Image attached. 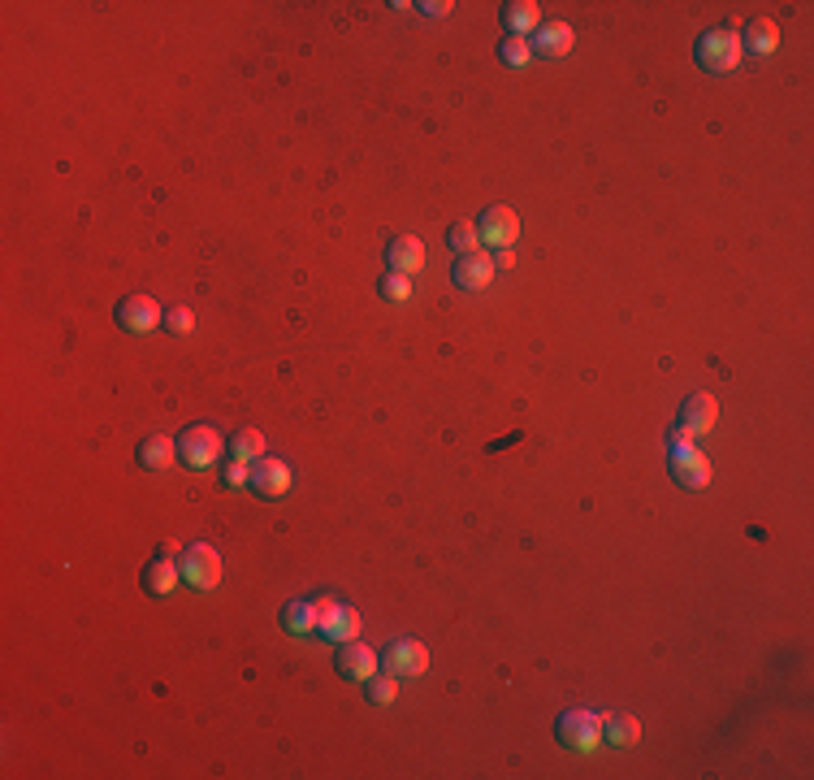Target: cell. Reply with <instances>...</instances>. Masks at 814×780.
Here are the masks:
<instances>
[{"label": "cell", "instance_id": "6da1fadb", "mask_svg": "<svg viewBox=\"0 0 814 780\" xmlns=\"http://www.w3.org/2000/svg\"><path fill=\"white\" fill-rule=\"evenodd\" d=\"M745 48H741V31L737 26H715L698 39V65L706 74H732L741 65Z\"/></svg>", "mask_w": 814, "mask_h": 780}, {"label": "cell", "instance_id": "7a4b0ae2", "mask_svg": "<svg viewBox=\"0 0 814 780\" xmlns=\"http://www.w3.org/2000/svg\"><path fill=\"white\" fill-rule=\"evenodd\" d=\"M221 451H226V438L217 425H187L178 438V460L187 468H213Z\"/></svg>", "mask_w": 814, "mask_h": 780}, {"label": "cell", "instance_id": "3957f363", "mask_svg": "<svg viewBox=\"0 0 814 780\" xmlns=\"http://www.w3.org/2000/svg\"><path fill=\"white\" fill-rule=\"evenodd\" d=\"M317 633L325 642H356L360 637V611L356 607H343L334 594H317Z\"/></svg>", "mask_w": 814, "mask_h": 780}, {"label": "cell", "instance_id": "277c9868", "mask_svg": "<svg viewBox=\"0 0 814 780\" xmlns=\"http://www.w3.org/2000/svg\"><path fill=\"white\" fill-rule=\"evenodd\" d=\"M555 737H559V746L589 754V750H594L598 741H602V715H598V711H589V707H572V711H563V715H559V724H555Z\"/></svg>", "mask_w": 814, "mask_h": 780}, {"label": "cell", "instance_id": "5b68a950", "mask_svg": "<svg viewBox=\"0 0 814 780\" xmlns=\"http://www.w3.org/2000/svg\"><path fill=\"white\" fill-rule=\"evenodd\" d=\"M178 568H182V581L195 585V590H217L221 585V555H217V546H208V542H195L187 546V551L178 555Z\"/></svg>", "mask_w": 814, "mask_h": 780}, {"label": "cell", "instance_id": "8992f818", "mask_svg": "<svg viewBox=\"0 0 814 780\" xmlns=\"http://www.w3.org/2000/svg\"><path fill=\"white\" fill-rule=\"evenodd\" d=\"M425 668H429V650L416 642V637H395L386 650H382V672H390V676H425Z\"/></svg>", "mask_w": 814, "mask_h": 780}, {"label": "cell", "instance_id": "52a82bcc", "mask_svg": "<svg viewBox=\"0 0 814 780\" xmlns=\"http://www.w3.org/2000/svg\"><path fill=\"white\" fill-rule=\"evenodd\" d=\"M117 325L130 334H148L156 325H165V312L152 295H126L122 304H117Z\"/></svg>", "mask_w": 814, "mask_h": 780}, {"label": "cell", "instance_id": "ba28073f", "mask_svg": "<svg viewBox=\"0 0 814 780\" xmlns=\"http://www.w3.org/2000/svg\"><path fill=\"white\" fill-rule=\"evenodd\" d=\"M477 230H481V243H490V247H516L520 217L511 213L507 204H494V208H485V213H481Z\"/></svg>", "mask_w": 814, "mask_h": 780}, {"label": "cell", "instance_id": "9c48e42d", "mask_svg": "<svg viewBox=\"0 0 814 780\" xmlns=\"http://www.w3.org/2000/svg\"><path fill=\"white\" fill-rule=\"evenodd\" d=\"M451 282L455 286H464V291H485V286L494 282V256L490 252H464L455 260V269H451Z\"/></svg>", "mask_w": 814, "mask_h": 780}, {"label": "cell", "instance_id": "30bf717a", "mask_svg": "<svg viewBox=\"0 0 814 780\" xmlns=\"http://www.w3.org/2000/svg\"><path fill=\"white\" fill-rule=\"evenodd\" d=\"M252 486H256L260 499H286V490H291V468L282 460H273V455H260L252 464Z\"/></svg>", "mask_w": 814, "mask_h": 780}, {"label": "cell", "instance_id": "8fae6325", "mask_svg": "<svg viewBox=\"0 0 814 780\" xmlns=\"http://www.w3.org/2000/svg\"><path fill=\"white\" fill-rule=\"evenodd\" d=\"M338 672L347 681H369V676L382 672V655H373V646H364L360 637L356 642H343V650H338Z\"/></svg>", "mask_w": 814, "mask_h": 780}, {"label": "cell", "instance_id": "7c38bea8", "mask_svg": "<svg viewBox=\"0 0 814 780\" xmlns=\"http://www.w3.org/2000/svg\"><path fill=\"white\" fill-rule=\"evenodd\" d=\"M672 477L689 490H702V486H711V460H706L698 447H676L672 451Z\"/></svg>", "mask_w": 814, "mask_h": 780}, {"label": "cell", "instance_id": "4fadbf2b", "mask_svg": "<svg viewBox=\"0 0 814 780\" xmlns=\"http://www.w3.org/2000/svg\"><path fill=\"white\" fill-rule=\"evenodd\" d=\"M680 425H685L693 438H698V434H711V429L719 425V399H715V395H706V390L689 395V399H685V408H680Z\"/></svg>", "mask_w": 814, "mask_h": 780}, {"label": "cell", "instance_id": "5bb4252c", "mask_svg": "<svg viewBox=\"0 0 814 780\" xmlns=\"http://www.w3.org/2000/svg\"><path fill=\"white\" fill-rule=\"evenodd\" d=\"M390 273H407L412 278L416 269H425V243L416 239V234H399V239H390Z\"/></svg>", "mask_w": 814, "mask_h": 780}, {"label": "cell", "instance_id": "9a60e30c", "mask_svg": "<svg viewBox=\"0 0 814 780\" xmlns=\"http://www.w3.org/2000/svg\"><path fill=\"white\" fill-rule=\"evenodd\" d=\"M182 581V568H178V559L174 555H156L148 568H143V590L156 594V598H169V590Z\"/></svg>", "mask_w": 814, "mask_h": 780}, {"label": "cell", "instance_id": "2e32d148", "mask_svg": "<svg viewBox=\"0 0 814 780\" xmlns=\"http://www.w3.org/2000/svg\"><path fill=\"white\" fill-rule=\"evenodd\" d=\"M135 460L148 468V473H165V468L178 464V442L165 438V434H152V438L139 442V455H135Z\"/></svg>", "mask_w": 814, "mask_h": 780}, {"label": "cell", "instance_id": "e0dca14e", "mask_svg": "<svg viewBox=\"0 0 814 780\" xmlns=\"http://www.w3.org/2000/svg\"><path fill=\"white\" fill-rule=\"evenodd\" d=\"M572 44H576V31L568 22H542L533 39V52H542V57H568Z\"/></svg>", "mask_w": 814, "mask_h": 780}, {"label": "cell", "instance_id": "ac0fdd59", "mask_svg": "<svg viewBox=\"0 0 814 780\" xmlns=\"http://www.w3.org/2000/svg\"><path fill=\"white\" fill-rule=\"evenodd\" d=\"M282 629L291 637L317 633V603H312V598H291V603L282 607Z\"/></svg>", "mask_w": 814, "mask_h": 780}, {"label": "cell", "instance_id": "d6986e66", "mask_svg": "<svg viewBox=\"0 0 814 780\" xmlns=\"http://www.w3.org/2000/svg\"><path fill=\"white\" fill-rule=\"evenodd\" d=\"M776 44H780V26L771 22V18H754L750 26H745V35H741V48L754 52V57H767V52H776Z\"/></svg>", "mask_w": 814, "mask_h": 780}, {"label": "cell", "instance_id": "ffe728a7", "mask_svg": "<svg viewBox=\"0 0 814 780\" xmlns=\"http://www.w3.org/2000/svg\"><path fill=\"white\" fill-rule=\"evenodd\" d=\"M503 22L511 35H524L529 39V31H537L542 26V9L533 5V0H511V5H503Z\"/></svg>", "mask_w": 814, "mask_h": 780}, {"label": "cell", "instance_id": "44dd1931", "mask_svg": "<svg viewBox=\"0 0 814 780\" xmlns=\"http://www.w3.org/2000/svg\"><path fill=\"white\" fill-rule=\"evenodd\" d=\"M641 737V724L633 720V715H602V741H611V746H633V741Z\"/></svg>", "mask_w": 814, "mask_h": 780}, {"label": "cell", "instance_id": "7402d4cb", "mask_svg": "<svg viewBox=\"0 0 814 780\" xmlns=\"http://www.w3.org/2000/svg\"><path fill=\"white\" fill-rule=\"evenodd\" d=\"M230 451H234V460H243V464H256L260 455H269V442L260 429H239V434L230 438Z\"/></svg>", "mask_w": 814, "mask_h": 780}, {"label": "cell", "instance_id": "603a6c76", "mask_svg": "<svg viewBox=\"0 0 814 780\" xmlns=\"http://www.w3.org/2000/svg\"><path fill=\"white\" fill-rule=\"evenodd\" d=\"M364 685H369V702H377V707H390L399 698V676H390V672H377Z\"/></svg>", "mask_w": 814, "mask_h": 780}, {"label": "cell", "instance_id": "cb8c5ba5", "mask_svg": "<svg viewBox=\"0 0 814 780\" xmlns=\"http://www.w3.org/2000/svg\"><path fill=\"white\" fill-rule=\"evenodd\" d=\"M446 239H451V247L464 256V252H477V247H481V230H477V221H455Z\"/></svg>", "mask_w": 814, "mask_h": 780}, {"label": "cell", "instance_id": "d4e9b609", "mask_svg": "<svg viewBox=\"0 0 814 780\" xmlns=\"http://www.w3.org/2000/svg\"><path fill=\"white\" fill-rule=\"evenodd\" d=\"M498 57H503L507 65H529V57H533V39H524V35H507V39H503V48H498Z\"/></svg>", "mask_w": 814, "mask_h": 780}, {"label": "cell", "instance_id": "484cf974", "mask_svg": "<svg viewBox=\"0 0 814 780\" xmlns=\"http://www.w3.org/2000/svg\"><path fill=\"white\" fill-rule=\"evenodd\" d=\"M382 295L390 299V304L412 299V278H407V273H386V278H382Z\"/></svg>", "mask_w": 814, "mask_h": 780}, {"label": "cell", "instance_id": "4316f807", "mask_svg": "<svg viewBox=\"0 0 814 780\" xmlns=\"http://www.w3.org/2000/svg\"><path fill=\"white\" fill-rule=\"evenodd\" d=\"M165 330L169 334H191L195 330V312L191 308H169L165 312Z\"/></svg>", "mask_w": 814, "mask_h": 780}, {"label": "cell", "instance_id": "83f0119b", "mask_svg": "<svg viewBox=\"0 0 814 780\" xmlns=\"http://www.w3.org/2000/svg\"><path fill=\"white\" fill-rule=\"evenodd\" d=\"M221 481H226V486H243V481H252V464H243V460L226 464V473H221Z\"/></svg>", "mask_w": 814, "mask_h": 780}, {"label": "cell", "instance_id": "f1b7e54d", "mask_svg": "<svg viewBox=\"0 0 814 780\" xmlns=\"http://www.w3.org/2000/svg\"><path fill=\"white\" fill-rule=\"evenodd\" d=\"M667 447H672V451H676V447H693V434H689L685 425H676L672 434H667Z\"/></svg>", "mask_w": 814, "mask_h": 780}, {"label": "cell", "instance_id": "f546056e", "mask_svg": "<svg viewBox=\"0 0 814 780\" xmlns=\"http://www.w3.org/2000/svg\"><path fill=\"white\" fill-rule=\"evenodd\" d=\"M516 265V252L511 247H498V256H494V269H511Z\"/></svg>", "mask_w": 814, "mask_h": 780}, {"label": "cell", "instance_id": "4dcf8cb0", "mask_svg": "<svg viewBox=\"0 0 814 780\" xmlns=\"http://www.w3.org/2000/svg\"><path fill=\"white\" fill-rule=\"evenodd\" d=\"M420 9H425L429 18H446V13H451L455 5H451V0H442V5H420Z\"/></svg>", "mask_w": 814, "mask_h": 780}]
</instances>
